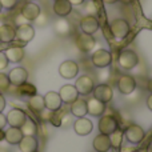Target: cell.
Returning a JSON list of instances; mask_svg holds the SVG:
<instances>
[{"instance_id": "6da1fadb", "label": "cell", "mask_w": 152, "mask_h": 152, "mask_svg": "<svg viewBox=\"0 0 152 152\" xmlns=\"http://www.w3.org/2000/svg\"><path fill=\"white\" fill-rule=\"evenodd\" d=\"M139 63V56L134 50H123L118 56V66L124 71H131Z\"/></svg>"}, {"instance_id": "7a4b0ae2", "label": "cell", "mask_w": 152, "mask_h": 152, "mask_svg": "<svg viewBox=\"0 0 152 152\" xmlns=\"http://www.w3.org/2000/svg\"><path fill=\"white\" fill-rule=\"evenodd\" d=\"M91 61H92V64H94V67L104 69V68H107V67H110L111 63H112V55H111L110 51L100 48V50H96L92 53Z\"/></svg>"}, {"instance_id": "3957f363", "label": "cell", "mask_w": 152, "mask_h": 152, "mask_svg": "<svg viewBox=\"0 0 152 152\" xmlns=\"http://www.w3.org/2000/svg\"><path fill=\"white\" fill-rule=\"evenodd\" d=\"M110 29L112 32L113 37H116V39H124L129 34L131 27H129L128 21L124 20V19H115V20L111 21Z\"/></svg>"}, {"instance_id": "277c9868", "label": "cell", "mask_w": 152, "mask_h": 152, "mask_svg": "<svg viewBox=\"0 0 152 152\" xmlns=\"http://www.w3.org/2000/svg\"><path fill=\"white\" fill-rule=\"evenodd\" d=\"M124 136L128 140L131 144H139V143L143 142L145 136V132L143 129V127H140L139 124H131L126 128L124 131Z\"/></svg>"}, {"instance_id": "5b68a950", "label": "cell", "mask_w": 152, "mask_h": 152, "mask_svg": "<svg viewBox=\"0 0 152 152\" xmlns=\"http://www.w3.org/2000/svg\"><path fill=\"white\" fill-rule=\"evenodd\" d=\"M92 94H94L95 99L100 100V102L104 103V104L110 103L111 100L113 99V89H112V87L108 86V84H105V83H102V84L95 86Z\"/></svg>"}, {"instance_id": "8992f818", "label": "cell", "mask_w": 152, "mask_h": 152, "mask_svg": "<svg viewBox=\"0 0 152 152\" xmlns=\"http://www.w3.org/2000/svg\"><path fill=\"white\" fill-rule=\"evenodd\" d=\"M96 45V39L94 37V35H88V34H79L76 36V47L79 51L84 53L91 52Z\"/></svg>"}, {"instance_id": "52a82bcc", "label": "cell", "mask_w": 152, "mask_h": 152, "mask_svg": "<svg viewBox=\"0 0 152 152\" xmlns=\"http://www.w3.org/2000/svg\"><path fill=\"white\" fill-rule=\"evenodd\" d=\"M116 87L121 95H131L136 89V80L131 75H121L116 83Z\"/></svg>"}, {"instance_id": "ba28073f", "label": "cell", "mask_w": 152, "mask_h": 152, "mask_svg": "<svg viewBox=\"0 0 152 152\" xmlns=\"http://www.w3.org/2000/svg\"><path fill=\"white\" fill-rule=\"evenodd\" d=\"M75 87L79 95H89L95 88V80L91 75H80V77L76 79Z\"/></svg>"}, {"instance_id": "9c48e42d", "label": "cell", "mask_w": 152, "mask_h": 152, "mask_svg": "<svg viewBox=\"0 0 152 152\" xmlns=\"http://www.w3.org/2000/svg\"><path fill=\"white\" fill-rule=\"evenodd\" d=\"M77 74H79V64L74 60H64L59 66V75L63 79L71 80V79H75Z\"/></svg>"}, {"instance_id": "30bf717a", "label": "cell", "mask_w": 152, "mask_h": 152, "mask_svg": "<svg viewBox=\"0 0 152 152\" xmlns=\"http://www.w3.org/2000/svg\"><path fill=\"white\" fill-rule=\"evenodd\" d=\"M119 128V123L112 115H102L99 120V131L100 134L111 135L115 129Z\"/></svg>"}, {"instance_id": "8fae6325", "label": "cell", "mask_w": 152, "mask_h": 152, "mask_svg": "<svg viewBox=\"0 0 152 152\" xmlns=\"http://www.w3.org/2000/svg\"><path fill=\"white\" fill-rule=\"evenodd\" d=\"M5 119H7V124H10V127L20 128L24 124V121L27 120V113L20 108H13L5 115Z\"/></svg>"}, {"instance_id": "7c38bea8", "label": "cell", "mask_w": 152, "mask_h": 152, "mask_svg": "<svg viewBox=\"0 0 152 152\" xmlns=\"http://www.w3.org/2000/svg\"><path fill=\"white\" fill-rule=\"evenodd\" d=\"M16 37L15 39L20 40L21 43H29L35 37V28L31 24H20L16 27Z\"/></svg>"}, {"instance_id": "4fadbf2b", "label": "cell", "mask_w": 152, "mask_h": 152, "mask_svg": "<svg viewBox=\"0 0 152 152\" xmlns=\"http://www.w3.org/2000/svg\"><path fill=\"white\" fill-rule=\"evenodd\" d=\"M80 29L83 34L94 35L99 29V20L92 15H86L80 19Z\"/></svg>"}, {"instance_id": "5bb4252c", "label": "cell", "mask_w": 152, "mask_h": 152, "mask_svg": "<svg viewBox=\"0 0 152 152\" xmlns=\"http://www.w3.org/2000/svg\"><path fill=\"white\" fill-rule=\"evenodd\" d=\"M43 97H44V105H45L47 110L52 111V112H56V111H59L61 108L63 102H61V99H60L59 92L50 91V92H47Z\"/></svg>"}, {"instance_id": "9a60e30c", "label": "cell", "mask_w": 152, "mask_h": 152, "mask_svg": "<svg viewBox=\"0 0 152 152\" xmlns=\"http://www.w3.org/2000/svg\"><path fill=\"white\" fill-rule=\"evenodd\" d=\"M8 79H10V83L12 86L19 87L27 81V79H28V71L26 68H23V67H16V68L10 71Z\"/></svg>"}, {"instance_id": "2e32d148", "label": "cell", "mask_w": 152, "mask_h": 152, "mask_svg": "<svg viewBox=\"0 0 152 152\" xmlns=\"http://www.w3.org/2000/svg\"><path fill=\"white\" fill-rule=\"evenodd\" d=\"M42 10H40V5L36 4V3H32V1H28L23 5L21 8V13L20 15L26 19L27 21H35V19L40 15Z\"/></svg>"}, {"instance_id": "e0dca14e", "label": "cell", "mask_w": 152, "mask_h": 152, "mask_svg": "<svg viewBox=\"0 0 152 152\" xmlns=\"http://www.w3.org/2000/svg\"><path fill=\"white\" fill-rule=\"evenodd\" d=\"M59 95H60L61 102L66 103V104H71V103H74L79 97L77 89H76V87L72 86V84H66V86H63L60 88V91H59Z\"/></svg>"}, {"instance_id": "ac0fdd59", "label": "cell", "mask_w": 152, "mask_h": 152, "mask_svg": "<svg viewBox=\"0 0 152 152\" xmlns=\"http://www.w3.org/2000/svg\"><path fill=\"white\" fill-rule=\"evenodd\" d=\"M72 7L74 5L68 1V0H55L52 5L53 13L59 18H67L72 13Z\"/></svg>"}, {"instance_id": "d6986e66", "label": "cell", "mask_w": 152, "mask_h": 152, "mask_svg": "<svg viewBox=\"0 0 152 152\" xmlns=\"http://www.w3.org/2000/svg\"><path fill=\"white\" fill-rule=\"evenodd\" d=\"M74 129L77 135L80 136H87L92 132L94 129V124L89 119H87L86 116L84 118H77V120L74 123Z\"/></svg>"}, {"instance_id": "ffe728a7", "label": "cell", "mask_w": 152, "mask_h": 152, "mask_svg": "<svg viewBox=\"0 0 152 152\" xmlns=\"http://www.w3.org/2000/svg\"><path fill=\"white\" fill-rule=\"evenodd\" d=\"M53 31L58 36L66 37L72 32V24L67 20L66 18H59L58 20L53 23Z\"/></svg>"}, {"instance_id": "44dd1931", "label": "cell", "mask_w": 152, "mask_h": 152, "mask_svg": "<svg viewBox=\"0 0 152 152\" xmlns=\"http://www.w3.org/2000/svg\"><path fill=\"white\" fill-rule=\"evenodd\" d=\"M105 104L104 103H102L100 100L97 99H89L88 102H87V111H88V113L91 116H95V118H100L102 115H104L105 112Z\"/></svg>"}, {"instance_id": "7402d4cb", "label": "cell", "mask_w": 152, "mask_h": 152, "mask_svg": "<svg viewBox=\"0 0 152 152\" xmlns=\"http://www.w3.org/2000/svg\"><path fill=\"white\" fill-rule=\"evenodd\" d=\"M92 147L96 152H108L111 150V142L110 136L104 134H99L97 136H95Z\"/></svg>"}, {"instance_id": "603a6c76", "label": "cell", "mask_w": 152, "mask_h": 152, "mask_svg": "<svg viewBox=\"0 0 152 152\" xmlns=\"http://www.w3.org/2000/svg\"><path fill=\"white\" fill-rule=\"evenodd\" d=\"M23 132L20 128H16V127H10L7 131L4 132V139L8 144L11 145H18L20 143V140L23 139Z\"/></svg>"}, {"instance_id": "cb8c5ba5", "label": "cell", "mask_w": 152, "mask_h": 152, "mask_svg": "<svg viewBox=\"0 0 152 152\" xmlns=\"http://www.w3.org/2000/svg\"><path fill=\"white\" fill-rule=\"evenodd\" d=\"M10 63H20L26 56V51L23 47H10L4 51Z\"/></svg>"}, {"instance_id": "d4e9b609", "label": "cell", "mask_w": 152, "mask_h": 152, "mask_svg": "<svg viewBox=\"0 0 152 152\" xmlns=\"http://www.w3.org/2000/svg\"><path fill=\"white\" fill-rule=\"evenodd\" d=\"M19 150L20 152H34L37 151L39 147V142L35 136H23V139L19 143Z\"/></svg>"}, {"instance_id": "484cf974", "label": "cell", "mask_w": 152, "mask_h": 152, "mask_svg": "<svg viewBox=\"0 0 152 152\" xmlns=\"http://www.w3.org/2000/svg\"><path fill=\"white\" fill-rule=\"evenodd\" d=\"M16 37V29L11 24L0 26V43H11Z\"/></svg>"}, {"instance_id": "4316f807", "label": "cell", "mask_w": 152, "mask_h": 152, "mask_svg": "<svg viewBox=\"0 0 152 152\" xmlns=\"http://www.w3.org/2000/svg\"><path fill=\"white\" fill-rule=\"evenodd\" d=\"M71 113L76 118H84L88 113V111H87V100L77 97L74 103H71Z\"/></svg>"}, {"instance_id": "83f0119b", "label": "cell", "mask_w": 152, "mask_h": 152, "mask_svg": "<svg viewBox=\"0 0 152 152\" xmlns=\"http://www.w3.org/2000/svg\"><path fill=\"white\" fill-rule=\"evenodd\" d=\"M27 104H28V107L31 108L34 112H42L43 110L45 108L44 105V97L42 96V95L39 94H35L32 95L31 97H28V102H27Z\"/></svg>"}, {"instance_id": "f1b7e54d", "label": "cell", "mask_w": 152, "mask_h": 152, "mask_svg": "<svg viewBox=\"0 0 152 152\" xmlns=\"http://www.w3.org/2000/svg\"><path fill=\"white\" fill-rule=\"evenodd\" d=\"M110 136V142H111V148H115V150H119V148L123 145V137H124V132L121 129H115Z\"/></svg>"}, {"instance_id": "f546056e", "label": "cell", "mask_w": 152, "mask_h": 152, "mask_svg": "<svg viewBox=\"0 0 152 152\" xmlns=\"http://www.w3.org/2000/svg\"><path fill=\"white\" fill-rule=\"evenodd\" d=\"M20 129L24 136H34V135L36 134V124H35L31 119L27 118V120L24 121V124L20 127Z\"/></svg>"}, {"instance_id": "4dcf8cb0", "label": "cell", "mask_w": 152, "mask_h": 152, "mask_svg": "<svg viewBox=\"0 0 152 152\" xmlns=\"http://www.w3.org/2000/svg\"><path fill=\"white\" fill-rule=\"evenodd\" d=\"M19 94H20L21 96L31 97L32 95L36 94V88H35V86H32V84H28L26 81V83H23L21 86H19Z\"/></svg>"}, {"instance_id": "1f68e13d", "label": "cell", "mask_w": 152, "mask_h": 152, "mask_svg": "<svg viewBox=\"0 0 152 152\" xmlns=\"http://www.w3.org/2000/svg\"><path fill=\"white\" fill-rule=\"evenodd\" d=\"M10 86H11V83H10V79H8V75L0 72V92L8 91Z\"/></svg>"}, {"instance_id": "d6a6232c", "label": "cell", "mask_w": 152, "mask_h": 152, "mask_svg": "<svg viewBox=\"0 0 152 152\" xmlns=\"http://www.w3.org/2000/svg\"><path fill=\"white\" fill-rule=\"evenodd\" d=\"M84 11L87 12V15H92V16H95V13L97 12V7H96V4H95L94 0H89L88 3H86Z\"/></svg>"}, {"instance_id": "836d02e7", "label": "cell", "mask_w": 152, "mask_h": 152, "mask_svg": "<svg viewBox=\"0 0 152 152\" xmlns=\"http://www.w3.org/2000/svg\"><path fill=\"white\" fill-rule=\"evenodd\" d=\"M35 23H36L39 27H44L45 24L48 23V16L45 15L44 12H40V15L35 19Z\"/></svg>"}, {"instance_id": "e575fe53", "label": "cell", "mask_w": 152, "mask_h": 152, "mask_svg": "<svg viewBox=\"0 0 152 152\" xmlns=\"http://www.w3.org/2000/svg\"><path fill=\"white\" fill-rule=\"evenodd\" d=\"M1 3V7L5 10H12L16 4H18V0H0Z\"/></svg>"}, {"instance_id": "d590c367", "label": "cell", "mask_w": 152, "mask_h": 152, "mask_svg": "<svg viewBox=\"0 0 152 152\" xmlns=\"http://www.w3.org/2000/svg\"><path fill=\"white\" fill-rule=\"evenodd\" d=\"M8 64H10V61H8V59H7V56H5V53L0 51V71H3V69L7 68Z\"/></svg>"}, {"instance_id": "8d00e7d4", "label": "cell", "mask_w": 152, "mask_h": 152, "mask_svg": "<svg viewBox=\"0 0 152 152\" xmlns=\"http://www.w3.org/2000/svg\"><path fill=\"white\" fill-rule=\"evenodd\" d=\"M7 126V119H5V115H3V112H0V129H3Z\"/></svg>"}, {"instance_id": "74e56055", "label": "cell", "mask_w": 152, "mask_h": 152, "mask_svg": "<svg viewBox=\"0 0 152 152\" xmlns=\"http://www.w3.org/2000/svg\"><path fill=\"white\" fill-rule=\"evenodd\" d=\"M5 105H7V102H5L4 96L0 94V112H3V110L5 108Z\"/></svg>"}, {"instance_id": "f35d334b", "label": "cell", "mask_w": 152, "mask_h": 152, "mask_svg": "<svg viewBox=\"0 0 152 152\" xmlns=\"http://www.w3.org/2000/svg\"><path fill=\"white\" fill-rule=\"evenodd\" d=\"M145 103H147V107H148V110H150L151 112H152V94H151L150 96L147 97V102H145Z\"/></svg>"}, {"instance_id": "ab89813d", "label": "cell", "mask_w": 152, "mask_h": 152, "mask_svg": "<svg viewBox=\"0 0 152 152\" xmlns=\"http://www.w3.org/2000/svg\"><path fill=\"white\" fill-rule=\"evenodd\" d=\"M68 1L71 3L72 5H81V4H84L86 0H68Z\"/></svg>"}, {"instance_id": "60d3db41", "label": "cell", "mask_w": 152, "mask_h": 152, "mask_svg": "<svg viewBox=\"0 0 152 152\" xmlns=\"http://www.w3.org/2000/svg\"><path fill=\"white\" fill-rule=\"evenodd\" d=\"M16 23H18V26H20V24H26V23H28V21H27L26 19H24L23 16L20 15V16L18 18V20H16Z\"/></svg>"}, {"instance_id": "b9f144b4", "label": "cell", "mask_w": 152, "mask_h": 152, "mask_svg": "<svg viewBox=\"0 0 152 152\" xmlns=\"http://www.w3.org/2000/svg\"><path fill=\"white\" fill-rule=\"evenodd\" d=\"M147 88H148V91L152 94V77H150V80H148V84H147Z\"/></svg>"}, {"instance_id": "7bdbcfd3", "label": "cell", "mask_w": 152, "mask_h": 152, "mask_svg": "<svg viewBox=\"0 0 152 152\" xmlns=\"http://www.w3.org/2000/svg\"><path fill=\"white\" fill-rule=\"evenodd\" d=\"M103 1H104L105 4H115V3H118L119 0H103Z\"/></svg>"}, {"instance_id": "ee69618b", "label": "cell", "mask_w": 152, "mask_h": 152, "mask_svg": "<svg viewBox=\"0 0 152 152\" xmlns=\"http://www.w3.org/2000/svg\"><path fill=\"white\" fill-rule=\"evenodd\" d=\"M121 1H123V3H126V4H131V3L134 1V0H121Z\"/></svg>"}, {"instance_id": "f6af8a7d", "label": "cell", "mask_w": 152, "mask_h": 152, "mask_svg": "<svg viewBox=\"0 0 152 152\" xmlns=\"http://www.w3.org/2000/svg\"><path fill=\"white\" fill-rule=\"evenodd\" d=\"M1 139H4V132L0 129V140H1Z\"/></svg>"}, {"instance_id": "bcb514c9", "label": "cell", "mask_w": 152, "mask_h": 152, "mask_svg": "<svg viewBox=\"0 0 152 152\" xmlns=\"http://www.w3.org/2000/svg\"><path fill=\"white\" fill-rule=\"evenodd\" d=\"M1 10H3V7H1V3H0V12H1Z\"/></svg>"}, {"instance_id": "7dc6e473", "label": "cell", "mask_w": 152, "mask_h": 152, "mask_svg": "<svg viewBox=\"0 0 152 152\" xmlns=\"http://www.w3.org/2000/svg\"><path fill=\"white\" fill-rule=\"evenodd\" d=\"M34 152H39V151H34Z\"/></svg>"}, {"instance_id": "c3c4849f", "label": "cell", "mask_w": 152, "mask_h": 152, "mask_svg": "<svg viewBox=\"0 0 152 152\" xmlns=\"http://www.w3.org/2000/svg\"><path fill=\"white\" fill-rule=\"evenodd\" d=\"M151 145H152V143H151Z\"/></svg>"}, {"instance_id": "681fc988", "label": "cell", "mask_w": 152, "mask_h": 152, "mask_svg": "<svg viewBox=\"0 0 152 152\" xmlns=\"http://www.w3.org/2000/svg\"><path fill=\"white\" fill-rule=\"evenodd\" d=\"M151 19H152V18H151Z\"/></svg>"}]
</instances>
